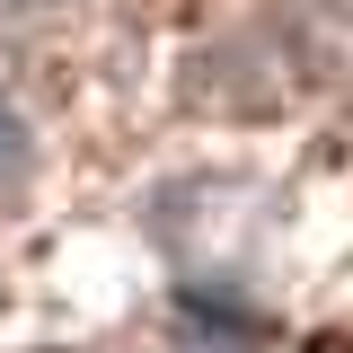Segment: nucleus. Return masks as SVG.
Segmentation results:
<instances>
[{
  "label": "nucleus",
  "instance_id": "f257e3e1",
  "mask_svg": "<svg viewBox=\"0 0 353 353\" xmlns=\"http://www.w3.org/2000/svg\"><path fill=\"white\" fill-rule=\"evenodd\" d=\"M18 176H27V115L0 106V185H18Z\"/></svg>",
  "mask_w": 353,
  "mask_h": 353
}]
</instances>
